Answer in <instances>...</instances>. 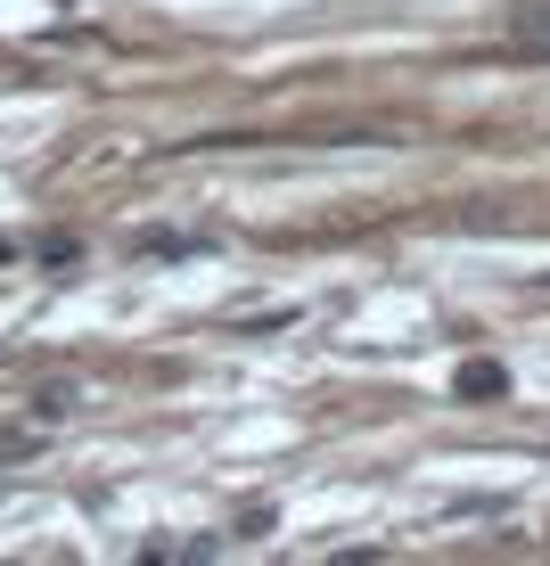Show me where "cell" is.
Masks as SVG:
<instances>
[{
	"instance_id": "1",
	"label": "cell",
	"mask_w": 550,
	"mask_h": 566,
	"mask_svg": "<svg viewBox=\"0 0 550 566\" xmlns=\"http://www.w3.org/2000/svg\"><path fill=\"white\" fill-rule=\"evenodd\" d=\"M460 395H468V402L509 395V369H501V361H460Z\"/></svg>"
},
{
	"instance_id": "2",
	"label": "cell",
	"mask_w": 550,
	"mask_h": 566,
	"mask_svg": "<svg viewBox=\"0 0 550 566\" xmlns=\"http://www.w3.org/2000/svg\"><path fill=\"white\" fill-rule=\"evenodd\" d=\"M189 247H198L189 230H141V255H189Z\"/></svg>"
},
{
	"instance_id": "3",
	"label": "cell",
	"mask_w": 550,
	"mask_h": 566,
	"mask_svg": "<svg viewBox=\"0 0 550 566\" xmlns=\"http://www.w3.org/2000/svg\"><path fill=\"white\" fill-rule=\"evenodd\" d=\"M518 42L535 50V57H550V9H542V17H526V25H518Z\"/></svg>"
},
{
	"instance_id": "4",
	"label": "cell",
	"mask_w": 550,
	"mask_h": 566,
	"mask_svg": "<svg viewBox=\"0 0 550 566\" xmlns=\"http://www.w3.org/2000/svg\"><path fill=\"white\" fill-rule=\"evenodd\" d=\"M0 263H9V239H0Z\"/></svg>"
}]
</instances>
